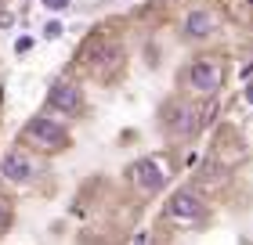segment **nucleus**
Returning <instances> with one entry per match:
<instances>
[{"label": "nucleus", "mask_w": 253, "mask_h": 245, "mask_svg": "<svg viewBox=\"0 0 253 245\" xmlns=\"http://www.w3.org/2000/svg\"><path fill=\"white\" fill-rule=\"evenodd\" d=\"M80 108H84V90H80L73 79H54L47 87V112L69 119V115H76Z\"/></svg>", "instance_id": "obj_4"}, {"label": "nucleus", "mask_w": 253, "mask_h": 245, "mask_svg": "<svg viewBox=\"0 0 253 245\" xmlns=\"http://www.w3.org/2000/svg\"><path fill=\"white\" fill-rule=\"evenodd\" d=\"M0 177L7 184H29L37 177V162H33L22 148H15V151H7V155L0 159Z\"/></svg>", "instance_id": "obj_6"}, {"label": "nucleus", "mask_w": 253, "mask_h": 245, "mask_svg": "<svg viewBox=\"0 0 253 245\" xmlns=\"http://www.w3.org/2000/svg\"><path fill=\"white\" fill-rule=\"evenodd\" d=\"M43 7L47 11H54V15H62V11H69V4H73V0H40Z\"/></svg>", "instance_id": "obj_11"}, {"label": "nucleus", "mask_w": 253, "mask_h": 245, "mask_svg": "<svg viewBox=\"0 0 253 245\" xmlns=\"http://www.w3.org/2000/svg\"><path fill=\"white\" fill-rule=\"evenodd\" d=\"M167 216L177 220V224H195V220L206 216V202L195 188H177L167 202Z\"/></svg>", "instance_id": "obj_3"}, {"label": "nucleus", "mask_w": 253, "mask_h": 245, "mask_svg": "<svg viewBox=\"0 0 253 245\" xmlns=\"http://www.w3.org/2000/svg\"><path fill=\"white\" fill-rule=\"evenodd\" d=\"M120 62H123V47L112 43V40H98L94 47L87 51V65H90V72H98V76L112 72Z\"/></svg>", "instance_id": "obj_7"}, {"label": "nucleus", "mask_w": 253, "mask_h": 245, "mask_svg": "<svg viewBox=\"0 0 253 245\" xmlns=\"http://www.w3.org/2000/svg\"><path fill=\"white\" fill-rule=\"evenodd\" d=\"M217 33V15L210 7H192L185 15V36L188 40H206Z\"/></svg>", "instance_id": "obj_8"}, {"label": "nucleus", "mask_w": 253, "mask_h": 245, "mask_svg": "<svg viewBox=\"0 0 253 245\" xmlns=\"http://www.w3.org/2000/svg\"><path fill=\"white\" fill-rule=\"evenodd\" d=\"M33 43H37L33 36H18V40H15V54H29V51H33Z\"/></svg>", "instance_id": "obj_13"}, {"label": "nucleus", "mask_w": 253, "mask_h": 245, "mask_svg": "<svg viewBox=\"0 0 253 245\" xmlns=\"http://www.w3.org/2000/svg\"><path fill=\"white\" fill-rule=\"evenodd\" d=\"M62 33H65V29H62V22H47V26H43V40H58Z\"/></svg>", "instance_id": "obj_12"}, {"label": "nucleus", "mask_w": 253, "mask_h": 245, "mask_svg": "<svg viewBox=\"0 0 253 245\" xmlns=\"http://www.w3.org/2000/svg\"><path fill=\"white\" fill-rule=\"evenodd\" d=\"M126 177H130V184H134L137 191H145V195H156V191L167 184V177H163V166H159L156 159H137V162H130Z\"/></svg>", "instance_id": "obj_5"}, {"label": "nucleus", "mask_w": 253, "mask_h": 245, "mask_svg": "<svg viewBox=\"0 0 253 245\" xmlns=\"http://www.w3.org/2000/svg\"><path fill=\"white\" fill-rule=\"evenodd\" d=\"M243 79H253V62H250V65L243 69Z\"/></svg>", "instance_id": "obj_15"}, {"label": "nucleus", "mask_w": 253, "mask_h": 245, "mask_svg": "<svg viewBox=\"0 0 253 245\" xmlns=\"http://www.w3.org/2000/svg\"><path fill=\"white\" fill-rule=\"evenodd\" d=\"M250 4H253V0H250Z\"/></svg>", "instance_id": "obj_16"}, {"label": "nucleus", "mask_w": 253, "mask_h": 245, "mask_svg": "<svg viewBox=\"0 0 253 245\" xmlns=\"http://www.w3.org/2000/svg\"><path fill=\"white\" fill-rule=\"evenodd\" d=\"M243 98H246V105H253V79H246V90H243Z\"/></svg>", "instance_id": "obj_14"}, {"label": "nucleus", "mask_w": 253, "mask_h": 245, "mask_svg": "<svg viewBox=\"0 0 253 245\" xmlns=\"http://www.w3.org/2000/svg\"><path fill=\"white\" fill-rule=\"evenodd\" d=\"M11 216H15V209H11V198L7 195H0V235L11 227Z\"/></svg>", "instance_id": "obj_10"}, {"label": "nucleus", "mask_w": 253, "mask_h": 245, "mask_svg": "<svg viewBox=\"0 0 253 245\" xmlns=\"http://www.w3.org/2000/svg\"><path fill=\"white\" fill-rule=\"evenodd\" d=\"M22 141H29L37 151H43V155H58V151L69 148V130L58 119H51L47 112H37L22 126Z\"/></svg>", "instance_id": "obj_1"}, {"label": "nucleus", "mask_w": 253, "mask_h": 245, "mask_svg": "<svg viewBox=\"0 0 253 245\" xmlns=\"http://www.w3.org/2000/svg\"><path fill=\"white\" fill-rule=\"evenodd\" d=\"M199 108H192V105H177L174 108V123H170V134L174 137H192L199 134Z\"/></svg>", "instance_id": "obj_9"}, {"label": "nucleus", "mask_w": 253, "mask_h": 245, "mask_svg": "<svg viewBox=\"0 0 253 245\" xmlns=\"http://www.w3.org/2000/svg\"><path fill=\"white\" fill-rule=\"evenodd\" d=\"M188 87L203 98H213L224 87V62L221 58H195L188 65Z\"/></svg>", "instance_id": "obj_2"}]
</instances>
